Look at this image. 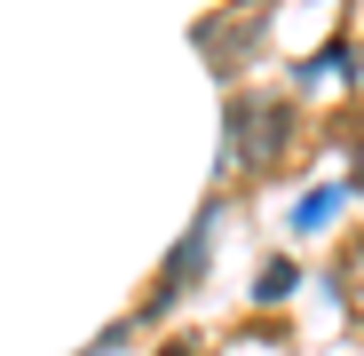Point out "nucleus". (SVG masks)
Instances as JSON below:
<instances>
[{
	"label": "nucleus",
	"instance_id": "obj_1",
	"mask_svg": "<svg viewBox=\"0 0 364 356\" xmlns=\"http://www.w3.org/2000/svg\"><path fill=\"white\" fill-rule=\"evenodd\" d=\"M333 206H341V190H309V198L293 206V230H325V222H333Z\"/></svg>",
	"mask_w": 364,
	"mask_h": 356
},
{
	"label": "nucleus",
	"instance_id": "obj_2",
	"mask_svg": "<svg viewBox=\"0 0 364 356\" xmlns=\"http://www.w3.org/2000/svg\"><path fill=\"white\" fill-rule=\"evenodd\" d=\"M285 293H293V261H277V269L262 277V301H285Z\"/></svg>",
	"mask_w": 364,
	"mask_h": 356
}]
</instances>
